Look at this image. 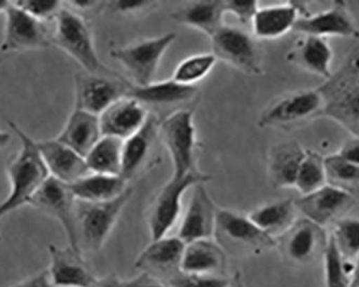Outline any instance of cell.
I'll return each instance as SVG.
<instances>
[{"label": "cell", "mask_w": 359, "mask_h": 287, "mask_svg": "<svg viewBox=\"0 0 359 287\" xmlns=\"http://www.w3.org/2000/svg\"><path fill=\"white\" fill-rule=\"evenodd\" d=\"M9 125L19 138L20 149L7 165L10 192L0 203V218L24 206H29L34 196L50 178L37 141L28 136L15 123L10 122Z\"/></svg>", "instance_id": "6da1fadb"}, {"label": "cell", "mask_w": 359, "mask_h": 287, "mask_svg": "<svg viewBox=\"0 0 359 287\" xmlns=\"http://www.w3.org/2000/svg\"><path fill=\"white\" fill-rule=\"evenodd\" d=\"M318 90L324 101L320 116L332 119L359 138V48Z\"/></svg>", "instance_id": "7a4b0ae2"}, {"label": "cell", "mask_w": 359, "mask_h": 287, "mask_svg": "<svg viewBox=\"0 0 359 287\" xmlns=\"http://www.w3.org/2000/svg\"><path fill=\"white\" fill-rule=\"evenodd\" d=\"M53 46L74 60L83 72L97 74H118L100 60L88 19L62 7L54 21Z\"/></svg>", "instance_id": "3957f363"}, {"label": "cell", "mask_w": 359, "mask_h": 287, "mask_svg": "<svg viewBox=\"0 0 359 287\" xmlns=\"http://www.w3.org/2000/svg\"><path fill=\"white\" fill-rule=\"evenodd\" d=\"M132 195V187H129L122 196L110 201L76 200L74 224L76 241L81 252L83 254L84 252L96 253L104 248Z\"/></svg>", "instance_id": "277c9868"}, {"label": "cell", "mask_w": 359, "mask_h": 287, "mask_svg": "<svg viewBox=\"0 0 359 287\" xmlns=\"http://www.w3.org/2000/svg\"><path fill=\"white\" fill-rule=\"evenodd\" d=\"M213 239L233 258L262 255L276 248V240L260 230L247 214L222 208L217 210Z\"/></svg>", "instance_id": "5b68a950"}, {"label": "cell", "mask_w": 359, "mask_h": 287, "mask_svg": "<svg viewBox=\"0 0 359 287\" xmlns=\"http://www.w3.org/2000/svg\"><path fill=\"white\" fill-rule=\"evenodd\" d=\"M161 145L168 152L172 178H185L197 169V131L191 108H179L161 120Z\"/></svg>", "instance_id": "8992f818"}, {"label": "cell", "mask_w": 359, "mask_h": 287, "mask_svg": "<svg viewBox=\"0 0 359 287\" xmlns=\"http://www.w3.org/2000/svg\"><path fill=\"white\" fill-rule=\"evenodd\" d=\"M210 180L211 177L201 171L185 178L170 177L157 192L145 213L151 241L168 236L179 221L185 193L197 184L207 183Z\"/></svg>", "instance_id": "52a82bcc"}, {"label": "cell", "mask_w": 359, "mask_h": 287, "mask_svg": "<svg viewBox=\"0 0 359 287\" xmlns=\"http://www.w3.org/2000/svg\"><path fill=\"white\" fill-rule=\"evenodd\" d=\"M175 39V32L145 38L127 46L111 48L110 56L126 70L133 80V86H149L154 82L161 60Z\"/></svg>", "instance_id": "ba28073f"}, {"label": "cell", "mask_w": 359, "mask_h": 287, "mask_svg": "<svg viewBox=\"0 0 359 287\" xmlns=\"http://www.w3.org/2000/svg\"><path fill=\"white\" fill-rule=\"evenodd\" d=\"M323 108L324 101L318 88L290 93L274 99L264 109L258 119V126L292 131L320 116Z\"/></svg>", "instance_id": "9c48e42d"}, {"label": "cell", "mask_w": 359, "mask_h": 287, "mask_svg": "<svg viewBox=\"0 0 359 287\" xmlns=\"http://www.w3.org/2000/svg\"><path fill=\"white\" fill-rule=\"evenodd\" d=\"M210 40L217 60L250 76L263 74V50L247 30L224 24Z\"/></svg>", "instance_id": "30bf717a"}, {"label": "cell", "mask_w": 359, "mask_h": 287, "mask_svg": "<svg viewBox=\"0 0 359 287\" xmlns=\"http://www.w3.org/2000/svg\"><path fill=\"white\" fill-rule=\"evenodd\" d=\"M132 83L120 74L81 72L74 76V109L100 116L111 105L128 96Z\"/></svg>", "instance_id": "8fae6325"}, {"label": "cell", "mask_w": 359, "mask_h": 287, "mask_svg": "<svg viewBox=\"0 0 359 287\" xmlns=\"http://www.w3.org/2000/svg\"><path fill=\"white\" fill-rule=\"evenodd\" d=\"M330 234L308 218H297L294 225L276 239V248L284 262L306 266L324 258Z\"/></svg>", "instance_id": "7c38bea8"}, {"label": "cell", "mask_w": 359, "mask_h": 287, "mask_svg": "<svg viewBox=\"0 0 359 287\" xmlns=\"http://www.w3.org/2000/svg\"><path fill=\"white\" fill-rule=\"evenodd\" d=\"M4 15L5 30L0 44L3 53L44 50L53 46V32L48 23L30 15L13 1H10Z\"/></svg>", "instance_id": "4fadbf2b"}, {"label": "cell", "mask_w": 359, "mask_h": 287, "mask_svg": "<svg viewBox=\"0 0 359 287\" xmlns=\"http://www.w3.org/2000/svg\"><path fill=\"white\" fill-rule=\"evenodd\" d=\"M161 119L151 112L145 124L124 141L121 177L132 181L159 163Z\"/></svg>", "instance_id": "5bb4252c"}, {"label": "cell", "mask_w": 359, "mask_h": 287, "mask_svg": "<svg viewBox=\"0 0 359 287\" xmlns=\"http://www.w3.org/2000/svg\"><path fill=\"white\" fill-rule=\"evenodd\" d=\"M76 202L70 185L50 177L34 196L29 206L50 218H55L64 228L69 246L80 251L74 224Z\"/></svg>", "instance_id": "9a60e30c"}, {"label": "cell", "mask_w": 359, "mask_h": 287, "mask_svg": "<svg viewBox=\"0 0 359 287\" xmlns=\"http://www.w3.org/2000/svg\"><path fill=\"white\" fill-rule=\"evenodd\" d=\"M295 205L304 218L325 228L352 209L355 198L346 189L326 184L322 189L298 198Z\"/></svg>", "instance_id": "2e32d148"}, {"label": "cell", "mask_w": 359, "mask_h": 287, "mask_svg": "<svg viewBox=\"0 0 359 287\" xmlns=\"http://www.w3.org/2000/svg\"><path fill=\"white\" fill-rule=\"evenodd\" d=\"M191 191V199L177 234V237L185 244L213 239L219 210L205 189V183L197 184Z\"/></svg>", "instance_id": "e0dca14e"}, {"label": "cell", "mask_w": 359, "mask_h": 287, "mask_svg": "<svg viewBox=\"0 0 359 287\" xmlns=\"http://www.w3.org/2000/svg\"><path fill=\"white\" fill-rule=\"evenodd\" d=\"M185 246L187 244L177 236H167L151 241L147 248L141 251L135 262V267L142 274L169 282L182 272L181 266Z\"/></svg>", "instance_id": "ac0fdd59"}, {"label": "cell", "mask_w": 359, "mask_h": 287, "mask_svg": "<svg viewBox=\"0 0 359 287\" xmlns=\"http://www.w3.org/2000/svg\"><path fill=\"white\" fill-rule=\"evenodd\" d=\"M295 32L316 37L359 38V29L344 1H334L330 9L300 16Z\"/></svg>", "instance_id": "d6986e66"}, {"label": "cell", "mask_w": 359, "mask_h": 287, "mask_svg": "<svg viewBox=\"0 0 359 287\" xmlns=\"http://www.w3.org/2000/svg\"><path fill=\"white\" fill-rule=\"evenodd\" d=\"M50 267L48 272L54 287H88L97 280L83 253L72 246H48Z\"/></svg>", "instance_id": "ffe728a7"}, {"label": "cell", "mask_w": 359, "mask_h": 287, "mask_svg": "<svg viewBox=\"0 0 359 287\" xmlns=\"http://www.w3.org/2000/svg\"><path fill=\"white\" fill-rule=\"evenodd\" d=\"M150 113L137 99L123 97L100 115L102 135L127 140L145 124Z\"/></svg>", "instance_id": "44dd1931"}, {"label": "cell", "mask_w": 359, "mask_h": 287, "mask_svg": "<svg viewBox=\"0 0 359 287\" xmlns=\"http://www.w3.org/2000/svg\"><path fill=\"white\" fill-rule=\"evenodd\" d=\"M37 145L50 177L72 185L90 173L86 157L55 138L37 141Z\"/></svg>", "instance_id": "7402d4cb"}, {"label": "cell", "mask_w": 359, "mask_h": 287, "mask_svg": "<svg viewBox=\"0 0 359 287\" xmlns=\"http://www.w3.org/2000/svg\"><path fill=\"white\" fill-rule=\"evenodd\" d=\"M309 12L302 4L285 3L259 7L252 22V35L257 40H274L294 30L300 16Z\"/></svg>", "instance_id": "603a6c76"}, {"label": "cell", "mask_w": 359, "mask_h": 287, "mask_svg": "<svg viewBox=\"0 0 359 287\" xmlns=\"http://www.w3.org/2000/svg\"><path fill=\"white\" fill-rule=\"evenodd\" d=\"M306 149L297 141H282L270 147L267 155L268 179L276 189H294Z\"/></svg>", "instance_id": "cb8c5ba5"}, {"label": "cell", "mask_w": 359, "mask_h": 287, "mask_svg": "<svg viewBox=\"0 0 359 287\" xmlns=\"http://www.w3.org/2000/svg\"><path fill=\"white\" fill-rule=\"evenodd\" d=\"M290 64L328 80L332 76V50L325 38L302 36L286 55Z\"/></svg>", "instance_id": "d4e9b609"}, {"label": "cell", "mask_w": 359, "mask_h": 287, "mask_svg": "<svg viewBox=\"0 0 359 287\" xmlns=\"http://www.w3.org/2000/svg\"><path fill=\"white\" fill-rule=\"evenodd\" d=\"M227 258L215 239L198 240L185 246L181 270L196 276H226Z\"/></svg>", "instance_id": "484cf974"}, {"label": "cell", "mask_w": 359, "mask_h": 287, "mask_svg": "<svg viewBox=\"0 0 359 287\" xmlns=\"http://www.w3.org/2000/svg\"><path fill=\"white\" fill-rule=\"evenodd\" d=\"M225 15V1L201 0L180 6L171 13V19L211 38L224 25Z\"/></svg>", "instance_id": "4316f807"}, {"label": "cell", "mask_w": 359, "mask_h": 287, "mask_svg": "<svg viewBox=\"0 0 359 287\" xmlns=\"http://www.w3.org/2000/svg\"><path fill=\"white\" fill-rule=\"evenodd\" d=\"M102 137L100 116L74 109L55 139L86 157Z\"/></svg>", "instance_id": "83f0119b"}, {"label": "cell", "mask_w": 359, "mask_h": 287, "mask_svg": "<svg viewBox=\"0 0 359 287\" xmlns=\"http://www.w3.org/2000/svg\"><path fill=\"white\" fill-rule=\"evenodd\" d=\"M198 95L196 86L180 84L172 78L153 82L145 86H130L128 96L148 106H175L195 100Z\"/></svg>", "instance_id": "f1b7e54d"}, {"label": "cell", "mask_w": 359, "mask_h": 287, "mask_svg": "<svg viewBox=\"0 0 359 287\" xmlns=\"http://www.w3.org/2000/svg\"><path fill=\"white\" fill-rule=\"evenodd\" d=\"M295 200L281 199L267 202L248 213V218L274 240L285 234L297 221Z\"/></svg>", "instance_id": "f546056e"}, {"label": "cell", "mask_w": 359, "mask_h": 287, "mask_svg": "<svg viewBox=\"0 0 359 287\" xmlns=\"http://www.w3.org/2000/svg\"><path fill=\"white\" fill-rule=\"evenodd\" d=\"M76 200L106 202L116 199L128 191V182L121 175L90 173L70 185Z\"/></svg>", "instance_id": "4dcf8cb0"}, {"label": "cell", "mask_w": 359, "mask_h": 287, "mask_svg": "<svg viewBox=\"0 0 359 287\" xmlns=\"http://www.w3.org/2000/svg\"><path fill=\"white\" fill-rule=\"evenodd\" d=\"M124 141L102 136L86 156L88 171L102 175H121Z\"/></svg>", "instance_id": "1f68e13d"}, {"label": "cell", "mask_w": 359, "mask_h": 287, "mask_svg": "<svg viewBox=\"0 0 359 287\" xmlns=\"http://www.w3.org/2000/svg\"><path fill=\"white\" fill-rule=\"evenodd\" d=\"M327 183L325 156L318 152L306 149L294 189L302 196L313 193Z\"/></svg>", "instance_id": "d6a6232c"}, {"label": "cell", "mask_w": 359, "mask_h": 287, "mask_svg": "<svg viewBox=\"0 0 359 287\" xmlns=\"http://www.w3.org/2000/svg\"><path fill=\"white\" fill-rule=\"evenodd\" d=\"M323 260L326 287H351L354 262L341 256L330 234Z\"/></svg>", "instance_id": "836d02e7"}, {"label": "cell", "mask_w": 359, "mask_h": 287, "mask_svg": "<svg viewBox=\"0 0 359 287\" xmlns=\"http://www.w3.org/2000/svg\"><path fill=\"white\" fill-rule=\"evenodd\" d=\"M217 62V58L212 52L187 56L175 67L172 79L183 86H195L209 76Z\"/></svg>", "instance_id": "e575fe53"}, {"label": "cell", "mask_w": 359, "mask_h": 287, "mask_svg": "<svg viewBox=\"0 0 359 287\" xmlns=\"http://www.w3.org/2000/svg\"><path fill=\"white\" fill-rule=\"evenodd\" d=\"M332 240L341 256L354 262L359 256V218H342L334 222Z\"/></svg>", "instance_id": "d590c367"}, {"label": "cell", "mask_w": 359, "mask_h": 287, "mask_svg": "<svg viewBox=\"0 0 359 287\" xmlns=\"http://www.w3.org/2000/svg\"><path fill=\"white\" fill-rule=\"evenodd\" d=\"M327 183L332 187L346 189H356L359 187V166L346 161L338 154L325 156Z\"/></svg>", "instance_id": "8d00e7d4"}, {"label": "cell", "mask_w": 359, "mask_h": 287, "mask_svg": "<svg viewBox=\"0 0 359 287\" xmlns=\"http://www.w3.org/2000/svg\"><path fill=\"white\" fill-rule=\"evenodd\" d=\"M13 3L44 23L55 21L56 16L64 7V3L53 1V0H21V1H13Z\"/></svg>", "instance_id": "74e56055"}, {"label": "cell", "mask_w": 359, "mask_h": 287, "mask_svg": "<svg viewBox=\"0 0 359 287\" xmlns=\"http://www.w3.org/2000/svg\"><path fill=\"white\" fill-rule=\"evenodd\" d=\"M172 287H227L228 276H196L181 274L169 281Z\"/></svg>", "instance_id": "f35d334b"}, {"label": "cell", "mask_w": 359, "mask_h": 287, "mask_svg": "<svg viewBox=\"0 0 359 287\" xmlns=\"http://www.w3.org/2000/svg\"><path fill=\"white\" fill-rule=\"evenodd\" d=\"M258 9V1H225L226 14L235 16L238 22L243 26L252 25Z\"/></svg>", "instance_id": "ab89813d"}, {"label": "cell", "mask_w": 359, "mask_h": 287, "mask_svg": "<svg viewBox=\"0 0 359 287\" xmlns=\"http://www.w3.org/2000/svg\"><path fill=\"white\" fill-rule=\"evenodd\" d=\"M154 1H108L106 3V11L111 13L132 15L140 14L156 7Z\"/></svg>", "instance_id": "60d3db41"}, {"label": "cell", "mask_w": 359, "mask_h": 287, "mask_svg": "<svg viewBox=\"0 0 359 287\" xmlns=\"http://www.w3.org/2000/svg\"><path fill=\"white\" fill-rule=\"evenodd\" d=\"M123 284L124 287H172L166 281L142 272L130 280L123 281Z\"/></svg>", "instance_id": "b9f144b4"}, {"label": "cell", "mask_w": 359, "mask_h": 287, "mask_svg": "<svg viewBox=\"0 0 359 287\" xmlns=\"http://www.w3.org/2000/svg\"><path fill=\"white\" fill-rule=\"evenodd\" d=\"M10 287H54V285L50 278V274H48V269H46V270L32 274L25 280Z\"/></svg>", "instance_id": "7bdbcfd3"}, {"label": "cell", "mask_w": 359, "mask_h": 287, "mask_svg": "<svg viewBox=\"0 0 359 287\" xmlns=\"http://www.w3.org/2000/svg\"><path fill=\"white\" fill-rule=\"evenodd\" d=\"M337 154L346 161L359 166V138L353 137L346 141Z\"/></svg>", "instance_id": "ee69618b"}, {"label": "cell", "mask_w": 359, "mask_h": 287, "mask_svg": "<svg viewBox=\"0 0 359 287\" xmlns=\"http://www.w3.org/2000/svg\"><path fill=\"white\" fill-rule=\"evenodd\" d=\"M88 287H124L123 281L114 274H109L104 278H98Z\"/></svg>", "instance_id": "f6af8a7d"}, {"label": "cell", "mask_w": 359, "mask_h": 287, "mask_svg": "<svg viewBox=\"0 0 359 287\" xmlns=\"http://www.w3.org/2000/svg\"><path fill=\"white\" fill-rule=\"evenodd\" d=\"M227 287H248L244 281L243 276L241 272H235L233 276L229 278V283H228Z\"/></svg>", "instance_id": "bcb514c9"}, {"label": "cell", "mask_w": 359, "mask_h": 287, "mask_svg": "<svg viewBox=\"0 0 359 287\" xmlns=\"http://www.w3.org/2000/svg\"><path fill=\"white\" fill-rule=\"evenodd\" d=\"M351 287H359V256L354 260V270H353Z\"/></svg>", "instance_id": "7dc6e473"}, {"label": "cell", "mask_w": 359, "mask_h": 287, "mask_svg": "<svg viewBox=\"0 0 359 287\" xmlns=\"http://www.w3.org/2000/svg\"><path fill=\"white\" fill-rule=\"evenodd\" d=\"M12 136L8 131H0V149H5L11 142Z\"/></svg>", "instance_id": "c3c4849f"}, {"label": "cell", "mask_w": 359, "mask_h": 287, "mask_svg": "<svg viewBox=\"0 0 359 287\" xmlns=\"http://www.w3.org/2000/svg\"><path fill=\"white\" fill-rule=\"evenodd\" d=\"M10 1H0V14H4L9 7Z\"/></svg>", "instance_id": "681fc988"}, {"label": "cell", "mask_w": 359, "mask_h": 287, "mask_svg": "<svg viewBox=\"0 0 359 287\" xmlns=\"http://www.w3.org/2000/svg\"><path fill=\"white\" fill-rule=\"evenodd\" d=\"M0 240H1V234H0Z\"/></svg>", "instance_id": "f907efd6"}]
</instances>
